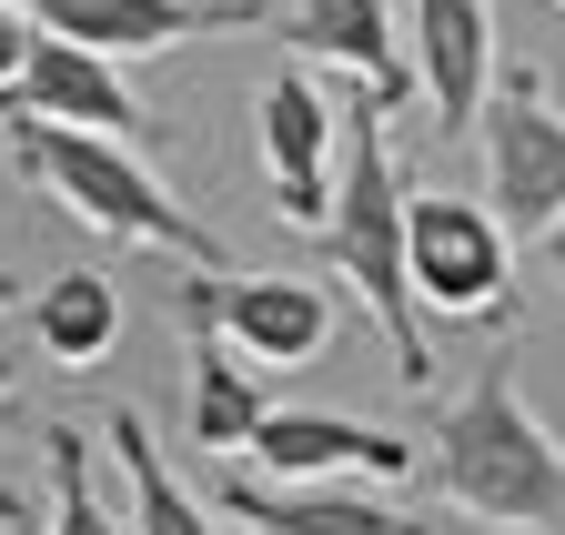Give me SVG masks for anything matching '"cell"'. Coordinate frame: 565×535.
<instances>
[{
	"label": "cell",
	"mask_w": 565,
	"mask_h": 535,
	"mask_svg": "<svg viewBox=\"0 0 565 535\" xmlns=\"http://www.w3.org/2000/svg\"><path fill=\"white\" fill-rule=\"evenodd\" d=\"M484 182H494V223L505 233H555L565 223V121L535 72H505L484 92Z\"/></svg>",
	"instance_id": "cell-5"
},
{
	"label": "cell",
	"mask_w": 565,
	"mask_h": 535,
	"mask_svg": "<svg viewBox=\"0 0 565 535\" xmlns=\"http://www.w3.org/2000/svg\"><path fill=\"white\" fill-rule=\"evenodd\" d=\"M333 253V274L374 303L384 344H394V374L404 394L435 384V344L414 323V263H404V182H394V142H384V111L374 101H343V172H333V213L313 233Z\"/></svg>",
	"instance_id": "cell-3"
},
{
	"label": "cell",
	"mask_w": 565,
	"mask_h": 535,
	"mask_svg": "<svg viewBox=\"0 0 565 535\" xmlns=\"http://www.w3.org/2000/svg\"><path fill=\"white\" fill-rule=\"evenodd\" d=\"M111 454H121V475H131V535H223L182 485H172V464H162V445H152V425H141L131 405H111Z\"/></svg>",
	"instance_id": "cell-16"
},
{
	"label": "cell",
	"mask_w": 565,
	"mask_h": 535,
	"mask_svg": "<svg viewBox=\"0 0 565 535\" xmlns=\"http://www.w3.org/2000/svg\"><path fill=\"white\" fill-rule=\"evenodd\" d=\"M404 263L414 303L445 323H515V233L465 192H404Z\"/></svg>",
	"instance_id": "cell-4"
},
{
	"label": "cell",
	"mask_w": 565,
	"mask_h": 535,
	"mask_svg": "<svg viewBox=\"0 0 565 535\" xmlns=\"http://www.w3.org/2000/svg\"><path fill=\"white\" fill-rule=\"evenodd\" d=\"M21 61H31V11H21V0H0V92L21 82Z\"/></svg>",
	"instance_id": "cell-18"
},
{
	"label": "cell",
	"mask_w": 565,
	"mask_h": 535,
	"mask_svg": "<svg viewBox=\"0 0 565 535\" xmlns=\"http://www.w3.org/2000/svg\"><path fill=\"white\" fill-rule=\"evenodd\" d=\"M223 515L253 535H435L414 525L384 495H353V485H282V475H223Z\"/></svg>",
	"instance_id": "cell-13"
},
{
	"label": "cell",
	"mask_w": 565,
	"mask_h": 535,
	"mask_svg": "<svg viewBox=\"0 0 565 535\" xmlns=\"http://www.w3.org/2000/svg\"><path fill=\"white\" fill-rule=\"evenodd\" d=\"M182 293L223 323L253 364H273V374L282 364H313L333 344V293L303 283V274H192Z\"/></svg>",
	"instance_id": "cell-9"
},
{
	"label": "cell",
	"mask_w": 565,
	"mask_h": 535,
	"mask_svg": "<svg viewBox=\"0 0 565 535\" xmlns=\"http://www.w3.org/2000/svg\"><path fill=\"white\" fill-rule=\"evenodd\" d=\"M0 535H11V525H0Z\"/></svg>",
	"instance_id": "cell-23"
},
{
	"label": "cell",
	"mask_w": 565,
	"mask_h": 535,
	"mask_svg": "<svg viewBox=\"0 0 565 535\" xmlns=\"http://www.w3.org/2000/svg\"><path fill=\"white\" fill-rule=\"evenodd\" d=\"M435 485L475 515V525H505V535H545L565 525V435L525 405V384L505 354H484L465 374V394L435 405Z\"/></svg>",
	"instance_id": "cell-1"
},
{
	"label": "cell",
	"mask_w": 565,
	"mask_h": 535,
	"mask_svg": "<svg viewBox=\"0 0 565 535\" xmlns=\"http://www.w3.org/2000/svg\"><path fill=\"white\" fill-rule=\"evenodd\" d=\"M0 121H82V131H111V142H141V92L121 82V61L61 31H31V61L0 92Z\"/></svg>",
	"instance_id": "cell-10"
},
{
	"label": "cell",
	"mask_w": 565,
	"mask_h": 535,
	"mask_svg": "<svg viewBox=\"0 0 565 535\" xmlns=\"http://www.w3.org/2000/svg\"><path fill=\"white\" fill-rule=\"evenodd\" d=\"M0 303H11V274H0Z\"/></svg>",
	"instance_id": "cell-22"
},
{
	"label": "cell",
	"mask_w": 565,
	"mask_h": 535,
	"mask_svg": "<svg viewBox=\"0 0 565 535\" xmlns=\"http://www.w3.org/2000/svg\"><path fill=\"white\" fill-rule=\"evenodd\" d=\"M282 51L294 61H333V72L353 82V101H374L384 121L414 101V51H404L394 0H294V11H282Z\"/></svg>",
	"instance_id": "cell-8"
},
{
	"label": "cell",
	"mask_w": 565,
	"mask_h": 535,
	"mask_svg": "<svg viewBox=\"0 0 565 535\" xmlns=\"http://www.w3.org/2000/svg\"><path fill=\"white\" fill-rule=\"evenodd\" d=\"M31 333H41V354L71 364V374H92L111 344H121V283L92 274V263H71V274H51L31 293Z\"/></svg>",
	"instance_id": "cell-15"
},
{
	"label": "cell",
	"mask_w": 565,
	"mask_h": 535,
	"mask_svg": "<svg viewBox=\"0 0 565 535\" xmlns=\"http://www.w3.org/2000/svg\"><path fill=\"white\" fill-rule=\"evenodd\" d=\"M182 344H192V415H182L192 445H202V454H243L253 425L273 415V405H263V364H253L192 293H182Z\"/></svg>",
	"instance_id": "cell-14"
},
{
	"label": "cell",
	"mask_w": 565,
	"mask_h": 535,
	"mask_svg": "<svg viewBox=\"0 0 565 535\" xmlns=\"http://www.w3.org/2000/svg\"><path fill=\"white\" fill-rule=\"evenodd\" d=\"M545 263H555V283H565V223H555V233H545Z\"/></svg>",
	"instance_id": "cell-20"
},
{
	"label": "cell",
	"mask_w": 565,
	"mask_h": 535,
	"mask_svg": "<svg viewBox=\"0 0 565 535\" xmlns=\"http://www.w3.org/2000/svg\"><path fill=\"white\" fill-rule=\"evenodd\" d=\"M0 152H11V172L41 192V203H61L71 223H92L111 243H141V253H172L182 274H223L212 223H192L172 192L152 182V162H141L131 142H111V131H82V121H0Z\"/></svg>",
	"instance_id": "cell-2"
},
{
	"label": "cell",
	"mask_w": 565,
	"mask_h": 535,
	"mask_svg": "<svg viewBox=\"0 0 565 535\" xmlns=\"http://www.w3.org/2000/svg\"><path fill=\"white\" fill-rule=\"evenodd\" d=\"M253 142H263V182H273V213L294 233H323L333 213V142H343V101H323L313 61H282L253 101Z\"/></svg>",
	"instance_id": "cell-6"
},
{
	"label": "cell",
	"mask_w": 565,
	"mask_h": 535,
	"mask_svg": "<svg viewBox=\"0 0 565 535\" xmlns=\"http://www.w3.org/2000/svg\"><path fill=\"white\" fill-rule=\"evenodd\" d=\"M51 535H131L102 495H92V435L82 425H51Z\"/></svg>",
	"instance_id": "cell-17"
},
{
	"label": "cell",
	"mask_w": 565,
	"mask_h": 535,
	"mask_svg": "<svg viewBox=\"0 0 565 535\" xmlns=\"http://www.w3.org/2000/svg\"><path fill=\"white\" fill-rule=\"evenodd\" d=\"M31 31H61L102 61H141V51H182L212 31H253V0H21Z\"/></svg>",
	"instance_id": "cell-11"
},
{
	"label": "cell",
	"mask_w": 565,
	"mask_h": 535,
	"mask_svg": "<svg viewBox=\"0 0 565 535\" xmlns=\"http://www.w3.org/2000/svg\"><path fill=\"white\" fill-rule=\"evenodd\" d=\"M253 475H282V485H404L414 475V445L384 435V425H353V415H323V405H273L253 425Z\"/></svg>",
	"instance_id": "cell-7"
},
{
	"label": "cell",
	"mask_w": 565,
	"mask_h": 535,
	"mask_svg": "<svg viewBox=\"0 0 565 535\" xmlns=\"http://www.w3.org/2000/svg\"><path fill=\"white\" fill-rule=\"evenodd\" d=\"M404 51H414L424 111H435V131L455 142V131L484 111V92H494V11H484V0H414Z\"/></svg>",
	"instance_id": "cell-12"
},
{
	"label": "cell",
	"mask_w": 565,
	"mask_h": 535,
	"mask_svg": "<svg viewBox=\"0 0 565 535\" xmlns=\"http://www.w3.org/2000/svg\"><path fill=\"white\" fill-rule=\"evenodd\" d=\"M0 405H11V364H0Z\"/></svg>",
	"instance_id": "cell-21"
},
{
	"label": "cell",
	"mask_w": 565,
	"mask_h": 535,
	"mask_svg": "<svg viewBox=\"0 0 565 535\" xmlns=\"http://www.w3.org/2000/svg\"><path fill=\"white\" fill-rule=\"evenodd\" d=\"M0 525H11V535H51V525H41V515H31L21 495H11V505H0Z\"/></svg>",
	"instance_id": "cell-19"
}]
</instances>
